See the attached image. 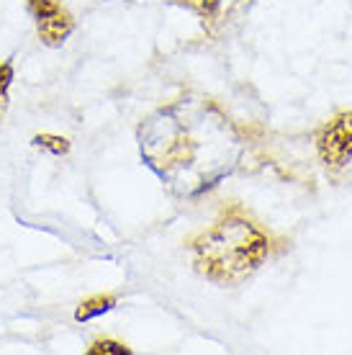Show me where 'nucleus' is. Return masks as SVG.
<instances>
[{"instance_id": "6", "label": "nucleus", "mask_w": 352, "mask_h": 355, "mask_svg": "<svg viewBox=\"0 0 352 355\" xmlns=\"http://www.w3.org/2000/svg\"><path fill=\"white\" fill-rule=\"evenodd\" d=\"M31 144H34V147H42V150H46V152H52L57 157L70 152V139H67V137H57V134H36L34 139H31Z\"/></svg>"}, {"instance_id": "9", "label": "nucleus", "mask_w": 352, "mask_h": 355, "mask_svg": "<svg viewBox=\"0 0 352 355\" xmlns=\"http://www.w3.org/2000/svg\"><path fill=\"white\" fill-rule=\"evenodd\" d=\"M132 347H126L123 343H116V340H96L93 345L88 347V355H129Z\"/></svg>"}, {"instance_id": "8", "label": "nucleus", "mask_w": 352, "mask_h": 355, "mask_svg": "<svg viewBox=\"0 0 352 355\" xmlns=\"http://www.w3.org/2000/svg\"><path fill=\"white\" fill-rule=\"evenodd\" d=\"M10 83H13V62H3L0 64V121L6 119V111H8V90Z\"/></svg>"}, {"instance_id": "5", "label": "nucleus", "mask_w": 352, "mask_h": 355, "mask_svg": "<svg viewBox=\"0 0 352 355\" xmlns=\"http://www.w3.org/2000/svg\"><path fill=\"white\" fill-rule=\"evenodd\" d=\"M116 306V296H93V299H85L80 302V306L75 309V320L78 322H88L96 320L100 314H106Z\"/></svg>"}, {"instance_id": "4", "label": "nucleus", "mask_w": 352, "mask_h": 355, "mask_svg": "<svg viewBox=\"0 0 352 355\" xmlns=\"http://www.w3.org/2000/svg\"><path fill=\"white\" fill-rule=\"evenodd\" d=\"M72 28H75V18L62 8H57L54 13H46V16H42V18H36L39 39H42L46 46H62L67 42V36L72 34Z\"/></svg>"}, {"instance_id": "3", "label": "nucleus", "mask_w": 352, "mask_h": 355, "mask_svg": "<svg viewBox=\"0 0 352 355\" xmlns=\"http://www.w3.org/2000/svg\"><path fill=\"white\" fill-rule=\"evenodd\" d=\"M317 152L326 168L340 170L352 160V111L335 116L317 134Z\"/></svg>"}, {"instance_id": "1", "label": "nucleus", "mask_w": 352, "mask_h": 355, "mask_svg": "<svg viewBox=\"0 0 352 355\" xmlns=\"http://www.w3.org/2000/svg\"><path fill=\"white\" fill-rule=\"evenodd\" d=\"M141 160L170 193L195 198L234 173L245 155L237 126L213 101L183 96L141 121Z\"/></svg>"}, {"instance_id": "2", "label": "nucleus", "mask_w": 352, "mask_h": 355, "mask_svg": "<svg viewBox=\"0 0 352 355\" xmlns=\"http://www.w3.org/2000/svg\"><path fill=\"white\" fill-rule=\"evenodd\" d=\"M267 248V237L257 224L227 214L195 240V268L213 284H239L260 268Z\"/></svg>"}, {"instance_id": "7", "label": "nucleus", "mask_w": 352, "mask_h": 355, "mask_svg": "<svg viewBox=\"0 0 352 355\" xmlns=\"http://www.w3.org/2000/svg\"><path fill=\"white\" fill-rule=\"evenodd\" d=\"M170 3L193 10V13H198L203 21H213L221 8V0H170Z\"/></svg>"}, {"instance_id": "10", "label": "nucleus", "mask_w": 352, "mask_h": 355, "mask_svg": "<svg viewBox=\"0 0 352 355\" xmlns=\"http://www.w3.org/2000/svg\"><path fill=\"white\" fill-rule=\"evenodd\" d=\"M26 6L36 18H42V16H46V13H54V10L60 8V0H26Z\"/></svg>"}]
</instances>
